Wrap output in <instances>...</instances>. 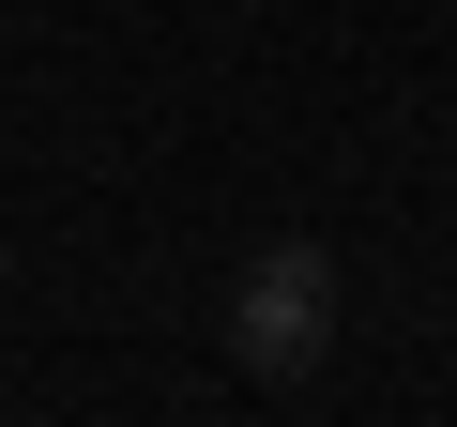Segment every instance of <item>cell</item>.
I'll return each instance as SVG.
<instances>
[{"mask_svg": "<svg viewBox=\"0 0 457 427\" xmlns=\"http://www.w3.org/2000/svg\"><path fill=\"white\" fill-rule=\"evenodd\" d=\"M336 245L320 230H275V245H245V275H228V366L245 381H320L336 366Z\"/></svg>", "mask_w": 457, "mask_h": 427, "instance_id": "6da1fadb", "label": "cell"}]
</instances>
